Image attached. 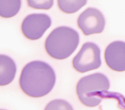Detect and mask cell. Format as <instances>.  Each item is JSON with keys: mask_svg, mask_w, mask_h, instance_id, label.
Returning <instances> with one entry per match:
<instances>
[{"mask_svg": "<svg viewBox=\"0 0 125 110\" xmlns=\"http://www.w3.org/2000/svg\"><path fill=\"white\" fill-rule=\"evenodd\" d=\"M56 74L46 62L34 60L26 65L20 75L19 86L25 94L40 98L51 92L56 83Z\"/></svg>", "mask_w": 125, "mask_h": 110, "instance_id": "6da1fadb", "label": "cell"}, {"mask_svg": "<svg viewBox=\"0 0 125 110\" xmlns=\"http://www.w3.org/2000/svg\"><path fill=\"white\" fill-rule=\"evenodd\" d=\"M79 43V33L69 26L54 28L45 41V50L49 56L57 60H64L72 55Z\"/></svg>", "mask_w": 125, "mask_h": 110, "instance_id": "7a4b0ae2", "label": "cell"}, {"mask_svg": "<svg viewBox=\"0 0 125 110\" xmlns=\"http://www.w3.org/2000/svg\"><path fill=\"white\" fill-rule=\"evenodd\" d=\"M110 87L105 75L95 73L82 77L77 84L76 92L79 101L88 107L98 106Z\"/></svg>", "mask_w": 125, "mask_h": 110, "instance_id": "3957f363", "label": "cell"}, {"mask_svg": "<svg viewBox=\"0 0 125 110\" xmlns=\"http://www.w3.org/2000/svg\"><path fill=\"white\" fill-rule=\"evenodd\" d=\"M102 65L101 51L96 43L87 42L72 60V65L77 72L84 73L98 69Z\"/></svg>", "mask_w": 125, "mask_h": 110, "instance_id": "277c9868", "label": "cell"}, {"mask_svg": "<svg viewBox=\"0 0 125 110\" xmlns=\"http://www.w3.org/2000/svg\"><path fill=\"white\" fill-rule=\"evenodd\" d=\"M52 25L49 16L42 13H34L27 15L21 23L23 35L31 41L41 38Z\"/></svg>", "mask_w": 125, "mask_h": 110, "instance_id": "5b68a950", "label": "cell"}, {"mask_svg": "<svg viewBox=\"0 0 125 110\" xmlns=\"http://www.w3.org/2000/svg\"><path fill=\"white\" fill-rule=\"evenodd\" d=\"M77 25L85 36L101 34L105 27V18L99 10L89 7L80 14Z\"/></svg>", "mask_w": 125, "mask_h": 110, "instance_id": "8992f818", "label": "cell"}, {"mask_svg": "<svg viewBox=\"0 0 125 110\" xmlns=\"http://www.w3.org/2000/svg\"><path fill=\"white\" fill-rule=\"evenodd\" d=\"M104 60L107 66L116 72L125 71V42L115 41L106 46Z\"/></svg>", "mask_w": 125, "mask_h": 110, "instance_id": "52a82bcc", "label": "cell"}, {"mask_svg": "<svg viewBox=\"0 0 125 110\" xmlns=\"http://www.w3.org/2000/svg\"><path fill=\"white\" fill-rule=\"evenodd\" d=\"M17 73L14 60L7 55L0 54V86H6L11 83Z\"/></svg>", "mask_w": 125, "mask_h": 110, "instance_id": "ba28073f", "label": "cell"}, {"mask_svg": "<svg viewBox=\"0 0 125 110\" xmlns=\"http://www.w3.org/2000/svg\"><path fill=\"white\" fill-rule=\"evenodd\" d=\"M21 5L20 0L0 1V17L9 18L16 16L21 9Z\"/></svg>", "mask_w": 125, "mask_h": 110, "instance_id": "9c48e42d", "label": "cell"}, {"mask_svg": "<svg viewBox=\"0 0 125 110\" xmlns=\"http://www.w3.org/2000/svg\"><path fill=\"white\" fill-rule=\"evenodd\" d=\"M86 0H78V1H57L58 7L59 9L66 14H74L82 8L86 4Z\"/></svg>", "mask_w": 125, "mask_h": 110, "instance_id": "30bf717a", "label": "cell"}, {"mask_svg": "<svg viewBox=\"0 0 125 110\" xmlns=\"http://www.w3.org/2000/svg\"><path fill=\"white\" fill-rule=\"evenodd\" d=\"M44 110H74V109L69 102L57 99L49 102Z\"/></svg>", "mask_w": 125, "mask_h": 110, "instance_id": "8fae6325", "label": "cell"}, {"mask_svg": "<svg viewBox=\"0 0 125 110\" xmlns=\"http://www.w3.org/2000/svg\"><path fill=\"white\" fill-rule=\"evenodd\" d=\"M27 4L30 7L37 9H49L54 4V1H27Z\"/></svg>", "mask_w": 125, "mask_h": 110, "instance_id": "7c38bea8", "label": "cell"}, {"mask_svg": "<svg viewBox=\"0 0 125 110\" xmlns=\"http://www.w3.org/2000/svg\"><path fill=\"white\" fill-rule=\"evenodd\" d=\"M0 110H4V109H0Z\"/></svg>", "mask_w": 125, "mask_h": 110, "instance_id": "4fadbf2b", "label": "cell"}]
</instances>
